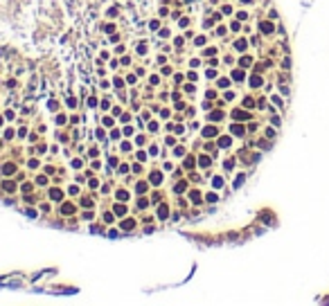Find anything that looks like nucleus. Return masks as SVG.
Returning <instances> with one entry per match:
<instances>
[{
  "label": "nucleus",
  "mask_w": 329,
  "mask_h": 306,
  "mask_svg": "<svg viewBox=\"0 0 329 306\" xmlns=\"http://www.w3.org/2000/svg\"><path fill=\"white\" fill-rule=\"evenodd\" d=\"M122 227H126V230H131V227H133V221H126V223H122Z\"/></svg>",
  "instance_id": "obj_1"
},
{
  "label": "nucleus",
  "mask_w": 329,
  "mask_h": 306,
  "mask_svg": "<svg viewBox=\"0 0 329 306\" xmlns=\"http://www.w3.org/2000/svg\"><path fill=\"white\" fill-rule=\"evenodd\" d=\"M262 29H264V32H270L273 27H270V23H264V25H262Z\"/></svg>",
  "instance_id": "obj_2"
}]
</instances>
